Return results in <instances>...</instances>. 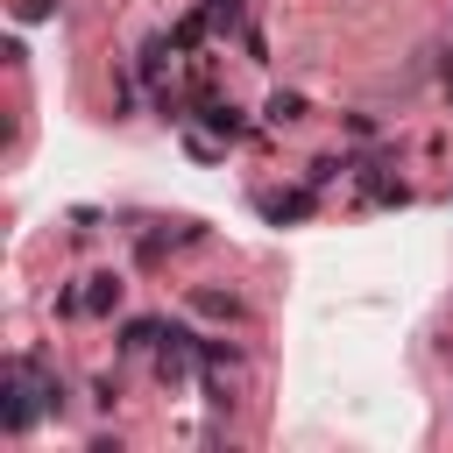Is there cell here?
<instances>
[{
  "label": "cell",
  "mask_w": 453,
  "mask_h": 453,
  "mask_svg": "<svg viewBox=\"0 0 453 453\" xmlns=\"http://www.w3.org/2000/svg\"><path fill=\"white\" fill-rule=\"evenodd\" d=\"M191 120H198V127H205V134H212V142H241V134H248V113H241V106H234V99H219V92H205V99H198V113H191Z\"/></svg>",
  "instance_id": "1"
},
{
  "label": "cell",
  "mask_w": 453,
  "mask_h": 453,
  "mask_svg": "<svg viewBox=\"0 0 453 453\" xmlns=\"http://www.w3.org/2000/svg\"><path fill=\"white\" fill-rule=\"evenodd\" d=\"M120 297H127V283H120L113 269L85 276V319H113V311H120Z\"/></svg>",
  "instance_id": "2"
},
{
  "label": "cell",
  "mask_w": 453,
  "mask_h": 453,
  "mask_svg": "<svg viewBox=\"0 0 453 453\" xmlns=\"http://www.w3.org/2000/svg\"><path fill=\"white\" fill-rule=\"evenodd\" d=\"M255 205H262L269 219H311V212H319V198H311V191H262Z\"/></svg>",
  "instance_id": "3"
},
{
  "label": "cell",
  "mask_w": 453,
  "mask_h": 453,
  "mask_svg": "<svg viewBox=\"0 0 453 453\" xmlns=\"http://www.w3.org/2000/svg\"><path fill=\"white\" fill-rule=\"evenodd\" d=\"M198 319H219V326H241V297H226V290H191L184 297Z\"/></svg>",
  "instance_id": "4"
},
{
  "label": "cell",
  "mask_w": 453,
  "mask_h": 453,
  "mask_svg": "<svg viewBox=\"0 0 453 453\" xmlns=\"http://www.w3.org/2000/svg\"><path fill=\"white\" fill-rule=\"evenodd\" d=\"M170 57H177V35H149V42H142V64H134V78H142V85H156Z\"/></svg>",
  "instance_id": "5"
},
{
  "label": "cell",
  "mask_w": 453,
  "mask_h": 453,
  "mask_svg": "<svg viewBox=\"0 0 453 453\" xmlns=\"http://www.w3.org/2000/svg\"><path fill=\"white\" fill-rule=\"evenodd\" d=\"M163 319H120V354H156Z\"/></svg>",
  "instance_id": "6"
},
{
  "label": "cell",
  "mask_w": 453,
  "mask_h": 453,
  "mask_svg": "<svg viewBox=\"0 0 453 453\" xmlns=\"http://www.w3.org/2000/svg\"><path fill=\"white\" fill-rule=\"evenodd\" d=\"M262 113H269V127H290V120H304V92H283V85H276Z\"/></svg>",
  "instance_id": "7"
},
{
  "label": "cell",
  "mask_w": 453,
  "mask_h": 453,
  "mask_svg": "<svg viewBox=\"0 0 453 453\" xmlns=\"http://www.w3.org/2000/svg\"><path fill=\"white\" fill-rule=\"evenodd\" d=\"M170 35H177V50H205V35H212V14L198 7V14H184V21L170 28Z\"/></svg>",
  "instance_id": "8"
},
{
  "label": "cell",
  "mask_w": 453,
  "mask_h": 453,
  "mask_svg": "<svg viewBox=\"0 0 453 453\" xmlns=\"http://www.w3.org/2000/svg\"><path fill=\"white\" fill-rule=\"evenodd\" d=\"M198 7L212 14V28H219V35H241V21H248V7H241V0H198Z\"/></svg>",
  "instance_id": "9"
},
{
  "label": "cell",
  "mask_w": 453,
  "mask_h": 453,
  "mask_svg": "<svg viewBox=\"0 0 453 453\" xmlns=\"http://www.w3.org/2000/svg\"><path fill=\"white\" fill-rule=\"evenodd\" d=\"M347 170H354L347 156H319V163L304 170V184H311V191H326V184H333V177H347Z\"/></svg>",
  "instance_id": "10"
},
{
  "label": "cell",
  "mask_w": 453,
  "mask_h": 453,
  "mask_svg": "<svg viewBox=\"0 0 453 453\" xmlns=\"http://www.w3.org/2000/svg\"><path fill=\"white\" fill-rule=\"evenodd\" d=\"M113 396H120V382H113V375H99V382H92V403H99V411H113Z\"/></svg>",
  "instance_id": "11"
},
{
  "label": "cell",
  "mask_w": 453,
  "mask_h": 453,
  "mask_svg": "<svg viewBox=\"0 0 453 453\" xmlns=\"http://www.w3.org/2000/svg\"><path fill=\"white\" fill-rule=\"evenodd\" d=\"M57 7H64V0H21V21H50Z\"/></svg>",
  "instance_id": "12"
},
{
  "label": "cell",
  "mask_w": 453,
  "mask_h": 453,
  "mask_svg": "<svg viewBox=\"0 0 453 453\" xmlns=\"http://www.w3.org/2000/svg\"><path fill=\"white\" fill-rule=\"evenodd\" d=\"M446 99H453V71H446Z\"/></svg>",
  "instance_id": "13"
}]
</instances>
